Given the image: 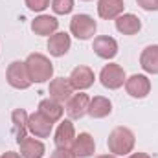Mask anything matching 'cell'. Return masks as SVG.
Returning <instances> with one entry per match:
<instances>
[{
    "label": "cell",
    "instance_id": "cell-24",
    "mask_svg": "<svg viewBox=\"0 0 158 158\" xmlns=\"http://www.w3.org/2000/svg\"><path fill=\"white\" fill-rule=\"evenodd\" d=\"M26 6H28L31 11L40 13V11H44V9L50 6V0H26Z\"/></svg>",
    "mask_w": 158,
    "mask_h": 158
},
{
    "label": "cell",
    "instance_id": "cell-13",
    "mask_svg": "<svg viewBox=\"0 0 158 158\" xmlns=\"http://www.w3.org/2000/svg\"><path fill=\"white\" fill-rule=\"evenodd\" d=\"M72 153L77 158H90L96 153V142L88 132H79L72 143Z\"/></svg>",
    "mask_w": 158,
    "mask_h": 158
},
{
    "label": "cell",
    "instance_id": "cell-23",
    "mask_svg": "<svg viewBox=\"0 0 158 158\" xmlns=\"http://www.w3.org/2000/svg\"><path fill=\"white\" fill-rule=\"evenodd\" d=\"M52 9L57 15H68L74 9V0H52Z\"/></svg>",
    "mask_w": 158,
    "mask_h": 158
},
{
    "label": "cell",
    "instance_id": "cell-8",
    "mask_svg": "<svg viewBox=\"0 0 158 158\" xmlns=\"http://www.w3.org/2000/svg\"><path fill=\"white\" fill-rule=\"evenodd\" d=\"M52 129H53V121H50L39 110L28 116V131L35 138H48L52 134Z\"/></svg>",
    "mask_w": 158,
    "mask_h": 158
},
{
    "label": "cell",
    "instance_id": "cell-26",
    "mask_svg": "<svg viewBox=\"0 0 158 158\" xmlns=\"http://www.w3.org/2000/svg\"><path fill=\"white\" fill-rule=\"evenodd\" d=\"M52 158H77L74 153H72V149H55L53 153H52Z\"/></svg>",
    "mask_w": 158,
    "mask_h": 158
},
{
    "label": "cell",
    "instance_id": "cell-19",
    "mask_svg": "<svg viewBox=\"0 0 158 158\" xmlns=\"http://www.w3.org/2000/svg\"><path fill=\"white\" fill-rule=\"evenodd\" d=\"M19 147H20V156L22 158H42L44 153H46L44 143L37 138H28L26 136L19 143Z\"/></svg>",
    "mask_w": 158,
    "mask_h": 158
},
{
    "label": "cell",
    "instance_id": "cell-5",
    "mask_svg": "<svg viewBox=\"0 0 158 158\" xmlns=\"http://www.w3.org/2000/svg\"><path fill=\"white\" fill-rule=\"evenodd\" d=\"M125 72H123V68L116 64V63H110V64H105L103 68H101V72H99V81H101V85L105 86V88H109V90H116L119 86H123L125 85Z\"/></svg>",
    "mask_w": 158,
    "mask_h": 158
},
{
    "label": "cell",
    "instance_id": "cell-30",
    "mask_svg": "<svg viewBox=\"0 0 158 158\" xmlns=\"http://www.w3.org/2000/svg\"><path fill=\"white\" fill-rule=\"evenodd\" d=\"M83 2H90V0H83Z\"/></svg>",
    "mask_w": 158,
    "mask_h": 158
},
{
    "label": "cell",
    "instance_id": "cell-18",
    "mask_svg": "<svg viewBox=\"0 0 158 158\" xmlns=\"http://www.w3.org/2000/svg\"><path fill=\"white\" fill-rule=\"evenodd\" d=\"M123 0H99L98 2V15L105 20H112L118 19L119 15L123 13Z\"/></svg>",
    "mask_w": 158,
    "mask_h": 158
},
{
    "label": "cell",
    "instance_id": "cell-20",
    "mask_svg": "<svg viewBox=\"0 0 158 158\" xmlns=\"http://www.w3.org/2000/svg\"><path fill=\"white\" fill-rule=\"evenodd\" d=\"M28 112L24 109H15L11 112V121H13V134H15V140L17 143H20L24 138H26V132H28Z\"/></svg>",
    "mask_w": 158,
    "mask_h": 158
},
{
    "label": "cell",
    "instance_id": "cell-7",
    "mask_svg": "<svg viewBox=\"0 0 158 158\" xmlns=\"http://www.w3.org/2000/svg\"><path fill=\"white\" fill-rule=\"evenodd\" d=\"M48 92H50L52 99H55L59 103H64V101H68L74 96V86H72L68 77H55L50 81Z\"/></svg>",
    "mask_w": 158,
    "mask_h": 158
},
{
    "label": "cell",
    "instance_id": "cell-28",
    "mask_svg": "<svg viewBox=\"0 0 158 158\" xmlns=\"http://www.w3.org/2000/svg\"><path fill=\"white\" fill-rule=\"evenodd\" d=\"M127 158H151L147 153H132V155H129Z\"/></svg>",
    "mask_w": 158,
    "mask_h": 158
},
{
    "label": "cell",
    "instance_id": "cell-10",
    "mask_svg": "<svg viewBox=\"0 0 158 158\" xmlns=\"http://www.w3.org/2000/svg\"><path fill=\"white\" fill-rule=\"evenodd\" d=\"M76 136L77 134H76L74 123L70 119L61 121L59 127H57V131H55V138H53L55 147H59V149H72V143H74Z\"/></svg>",
    "mask_w": 158,
    "mask_h": 158
},
{
    "label": "cell",
    "instance_id": "cell-17",
    "mask_svg": "<svg viewBox=\"0 0 158 158\" xmlns=\"http://www.w3.org/2000/svg\"><path fill=\"white\" fill-rule=\"evenodd\" d=\"M116 30L123 35H136L142 30V22L132 13H121L116 19Z\"/></svg>",
    "mask_w": 158,
    "mask_h": 158
},
{
    "label": "cell",
    "instance_id": "cell-14",
    "mask_svg": "<svg viewBox=\"0 0 158 158\" xmlns=\"http://www.w3.org/2000/svg\"><path fill=\"white\" fill-rule=\"evenodd\" d=\"M59 28V20L52 15H39L35 17V20L31 22V30L35 35H42V37H50L57 31Z\"/></svg>",
    "mask_w": 158,
    "mask_h": 158
},
{
    "label": "cell",
    "instance_id": "cell-11",
    "mask_svg": "<svg viewBox=\"0 0 158 158\" xmlns=\"http://www.w3.org/2000/svg\"><path fill=\"white\" fill-rule=\"evenodd\" d=\"M92 50L98 57L109 61V59H114L118 55V42H116V39H112L109 35H99L94 39Z\"/></svg>",
    "mask_w": 158,
    "mask_h": 158
},
{
    "label": "cell",
    "instance_id": "cell-3",
    "mask_svg": "<svg viewBox=\"0 0 158 158\" xmlns=\"http://www.w3.org/2000/svg\"><path fill=\"white\" fill-rule=\"evenodd\" d=\"M96 30H98V24L90 15L79 13V15H74L70 20V33L79 40H88L90 37H94Z\"/></svg>",
    "mask_w": 158,
    "mask_h": 158
},
{
    "label": "cell",
    "instance_id": "cell-1",
    "mask_svg": "<svg viewBox=\"0 0 158 158\" xmlns=\"http://www.w3.org/2000/svg\"><path fill=\"white\" fill-rule=\"evenodd\" d=\"M134 143H136V138H134V132L129 127H116V129H112L110 134H109V140H107L109 151L112 155H116V156L131 155L132 149H134Z\"/></svg>",
    "mask_w": 158,
    "mask_h": 158
},
{
    "label": "cell",
    "instance_id": "cell-9",
    "mask_svg": "<svg viewBox=\"0 0 158 158\" xmlns=\"http://www.w3.org/2000/svg\"><path fill=\"white\" fill-rule=\"evenodd\" d=\"M70 83H72V86H74V90H79V92H83V90H86V88H90L92 85H94V70L90 68V66H85V64H81V66H76L74 70H72V74H70Z\"/></svg>",
    "mask_w": 158,
    "mask_h": 158
},
{
    "label": "cell",
    "instance_id": "cell-4",
    "mask_svg": "<svg viewBox=\"0 0 158 158\" xmlns=\"http://www.w3.org/2000/svg\"><path fill=\"white\" fill-rule=\"evenodd\" d=\"M6 79H7L9 86H13L17 90H26L31 86V79L28 76L24 61H13L6 70Z\"/></svg>",
    "mask_w": 158,
    "mask_h": 158
},
{
    "label": "cell",
    "instance_id": "cell-21",
    "mask_svg": "<svg viewBox=\"0 0 158 158\" xmlns=\"http://www.w3.org/2000/svg\"><path fill=\"white\" fill-rule=\"evenodd\" d=\"M140 66L147 74H158V44H151L143 48L140 55Z\"/></svg>",
    "mask_w": 158,
    "mask_h": 158
},
{
    "label": "cell",
    "instance_id": "cell-22",
    "mask_svg": "<svg viewBox=\"0 0 158 158\" xmlns=\"http://www.w3.org/2000/svg\"><path fill=\"white\" fill-rule=\"evenodd\" d=\"M39 112L40 114H44L50 121L55 123V121H59V119L63 118L64 107H63V103H59V101L48 98V99H42V101L39 103Z\"/></svg>",
    "mask_w": 158,
    "mask_h": 158
},
{
    "label": "cell",
    "instance_id": "cell-27",
    "mask_svg": "<svg viewBox=\"0 0 158 158\" xmlns=\"http://www.w3.org/2000/svg\"><path fill=\"white\" fill-rule=\"evenodd\" d=\"M0 158H22V156L19 153H15V151H7V153H4Z\"/></svg>",
    "mask_w": 158,
    "mask_h": 158
},
{
    "label": "cell",
    "instance_id": "cell-29",
    "mask_svg": "<svg viewBox=\"0 0 158 158\" xmlns=\"http://www.w3.org/2000/svg\"><path fill=\"white\" fill-rule=\"evenodd\" d=\"M96 158H118L116 155H99V156H96Z\"/></svg>",
    "mask_w": 158,
    "mask_h": 158
},
{
    "label": "cell",
    "instance_id": "cell-12",
    "mask_svg": "<svg viewBox=\"0 0 158 158\" xmlns=\"http://www.w3.org/2000/svg\"><path fill=\"white\" fill-rule=\"evenodd\" d=\"M88 105H90V98L88 94H74L68 101H66V114L70 119H81L88 112Z\"/></svg>",
    "mask_w": 158,
    "mask_h": 158
},
{
    "label": "cell",
    "instance_id": "cell-25",
    "mask_svg": "<svg viewBox=\"0 0 158 158\" xmlns=\"http://www.w3.org/2000/svg\"><path fill=\"white\" fill-rule=\"evenodd\" d=\"M136 4L145 11H158V0H136Z\"/></svg>",
    "mask_w": 158,
    "mask_h": 158
},
{
    "label": "cell",
    "instance_id": "cell-2",
    "mask_svg": "<svg viewBox=\"0 0 158 158\" xmlns=\"http://www.w3.org/2000/svg\"><path fill=\"white\" fill-rule=\"evenodd\" d=\"M24 63H26V70L31 83H46L53 76V64L42 53H30Z\"/></svg>",
    "mask_w": 158,
    "mask_h": 158
},
{
    "label": "cell",
    "instance_id": "cell-15",
    "mask_svg": "<svg viewBox=\"0 0 158 158\" xmlns=\"http://www.w3.org/2000/svg\"><path fill=\"white\" fill-rule=\"evenodd\" d=\"M70 46H72L70 35L64 31H55L48 39V50H50V55H53V57H63L70 50Z\"/></svg>",
    "mask_w": 158,
    "mask_h": 158
},
{
    "label": "cell",
    "instance_id": "cell-16",
    "mask_svg": "<svg viewBox=\"0 0 158 158\" xmlns=\"http://www.w3.org/2000/svg\"><path fill=\"white\" fill-rule=\"evenodd\" d=\"M112 112V103L109 98L105 96H96L90 99V105H88V116L94 119H101V118H107L109 114Z\"/></svg>",
    "mask_w": 158,
    "mask_h": 158
},
{
    "label": "cell",
    "instance_id": "cell-6",
    "mask_svg": "<svg viewBox=\"0 0 158 158\" xmlns=\"http://www.w3.org/2000/svg\"><path fill=\"white\" fill-rule=\"evenodd\" d=\"M125 90H127V94L131 98L143 99L151 92V81L143 74H134L129 79H125Z\"/></svg>",
    "mask_w": 158,
    "mask_h": 158
}]
</instances>
